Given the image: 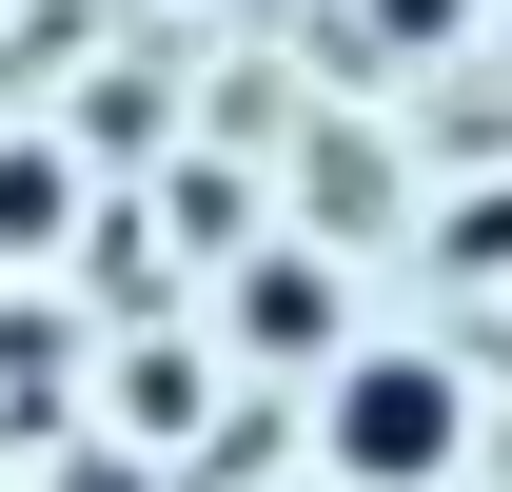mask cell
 I'll use <instances>...</instances> for the list:
<instances>
[{
	"mask_svg": "<svg viewBox=\"0 0 512 492\" xmlns=\"http://www.w3.org/2000/svg\"><path fill=\"white\" fill-rule=\"evenodd\" d=\"M453 453H473V374H453V355L316 374V473L335 492H453Z\"/></svg>",
	"mask_w": 512,
	"mask_h": 492,
	"instance_id": "6da1fadb",
	"label": "cell"
}]
</instances>
